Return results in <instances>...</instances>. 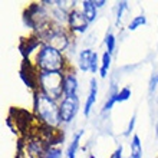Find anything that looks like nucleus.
Instances as JSON below:
<instances>
[{"mask_svg": "<svg viewBox=\"0 0 158 158\" xmlns=\"http://www.w3.org/2000/svg\"><path fill=\"white\" fill-rule=\"evenodd\" d=\"M33 112L35 117L42 124L58 128L60 124V115H59V105L56 101L45 95L43 92L38 91L33 94Z\"/></svg>", "mask_w": 158, "mask_h": 158, "instance_id": "nucleus-1", "label": "nucleus"}, {"mask_svg": "<svg viewBox=\"0 0 158 158\" xmlns=\"http://www.w3.org/2000/svg\"><path fill=\"white\" fill-rule=\"evenodd\" d=\"M35 65L40 72H62L66 73V60L63 55L48 45H43L35 58Z\"/></svg>", "mask_w": 158, "mask_h": 158, "instance_id": "nucleus-2", "label": "nucleus"}, {"mask_svg": "<svg viewBox=\"0 0 158 158\" xmlns=\"http://www.w3.org/2000/svg\"><path fill=\"white\" fill-rule=\"evenodd\" d=\"M38 118L32 115L29 111L22 108H10L7 117V125L12 128L15 134L19 132L22 135L20 138L26 139L33 131V128L38 125Z\"/></svg>", "mask_w": 158, "mask_h": 158, "instance_id": "nucleus-3", "label": "nucleus"}, {"mask_svg": "<svg viewBox=\"0 0 158 158\" xmlns=\"http://www.w3.org/2000/svg\"><path fill=\"white\" fill-rule=\"evenodd\" d=\"M63 78L62 72H40V92L58 101L63 95Z\"/></svg>", "mask_w": 158, "mask_h": 158, "instance_id": "nucleus-4", "label": "nucleus"}, {"mask_svg": "<svg viewBox=\"0 0 158 158\" xmlns=\"http://www.w3.org/2000/svg\"><path fill=\"white\" fill-rule=\"evenodd\" d=\"M49 15L46 12L43 4L40 3H30L23 12V22L25 25L35 32H38L49 22Z\"/></svg>", "mask_w": 158, "mask_h": 158, "instance_id": "nucleus-5", "label": "nucleus"}, {"mask_svg": "<svg viewBox=\"0 0 158 158\" xmlns=\"http://www.w3.org/2000/svg\"><path fill=\"white\" fill-rule=\"evenodd\" d=\"M19 75H20V79L25 82L26 86L33 91V94L40 91V71L29 59H23Z\"/></svg>", "mask_w": 158, "mask_h": 158, "instance_id": "nucleus-6", "label": "nucleus"}, {"mask_svg": "<svg viewBox=\"0 0 158 158\" xmlns=\"http://www.w3.org/2000/svg\"><path fill=\"white\" fill-rule=\"evenodd\" d=\"M79 109V98L78 96H63L62 102L59 105V115H60V122L69 124L73 118L76 117Z\"/></svg>", "mask_w": 158, "mask_h": 158, "instance_id": "nucleus-7", "label": "nucleus"}, {"mask_svg": "<svg viewBox=\"0 0 158 158\" xmlns=\"http://www.w3.org/2000/svg\"><path fill=\"white\" fill-rule=\"evenodd\" d=\"M79 69L83 72H92L96 73V71L99 69L98 65V53L91 49H85L79 53Z\"/></svg>", "mask_w": 158, "mask_h": 158, "instance_id": "nucleus-8", "label": "nucleus"}, {"mask_svg": "<svg viewBox=\"0 0 158 158\" xmlns=\"http://www.w3.org/2000/svg\"><path fill=\"white\" fill-rule=\"evenodd\" d=\"M131 96V89L129 88H122V89H118L117 85H111V89L108 92V99L105 102L104 108H102V112H106L112 108L115 104L118 102H124Z\"/></svg>", "mask_w": 158, "mask_h": 158, "instance_id": "nucleus-9", "label": "nucleus"}, {"mask_svg": "<svg viewBox=\"0 0 158 158\" xmlns=\"http://www.w3.org/2000/svg\"><path fill=\"white\" fill-rule=\"evenodd\" d=\"M68 25H69V32L71 33H85L88 26H89V22L86 20L83 13L73 9L68 16Z\"/></svg>", "mask_w": 158, "mask_h": 158, "instance_id": "nucleus-10", "label": "nucleus"}, {"mask_svg": "<svg viewBox=\"0 0 158 158\" xmlns=\"http://www.w3.org/2000/svg\"><path fill=\"white\" fill-rule=\"evenodd\" d=\"M42 46H43V42L40 40V38H39L38 35L33 33V35H30V36H27V38L20 39L19 50H20L23 59H29L30 55L33 53L38 48H42Z\"/></svg>", "mask_w": 158, "mask_h": 158, "instance_id": "nucleus-11", "label": "nucleus"}, {"mask_svg": "<svg viewBox=\"0 0 158 158\" xmlns=\"http://www.w3.org/2000/svg\"><path fill=\"white\" fill-rule=\"evenodd\" d=\"M78 91V79L75 72H66L63 78V96H75Z\"/></svg>", "mask_w": 158, "mask_h": 158, "instance_id": "nucleus-12", "label": "nucleus"}, {"mask_svg": "<svg viewBox=\"0 0 158 158\" xmlns=\"http://www.w3.org/2000/svg\"><path fill=\"white\" fill-rule=\"evenodd\" d=\"M96 95H98V83H96V79L92 78L91 79V86H89V94H88V99L85 102V108H83V115L85 117H89V114L92 111V106L96 101Z\"/></svg>", "mask_w": 158, "mask_h": 158, "instance_id": "nucleus-13", "label": "nucleus"}, {"mask_svg": "<svg viewBox=\"0 0 158 158\" xmlns=\"http://www.w3.org/2000/svg\"><path fill=\"white\" fill-rule=\"evenodd\" d=\"M82 9H83V15L86 17V20L89 23H92L96 19V6L94 3V0H83Z\"/></svg>", "mask_w": 158, "mask_h": 158, "instance_id": "nucleus-14", "label": "nucleus"}, {"mask_svg": "<svg viewBox=\"0 0 158 158\" xmlns=\"http://www.w3.org/2000/svg\"><path fill=\"white\" fill-rule=\"evenodd\" d=\"M82 135H83L82 129H79L78 132L75 134V137L72 139L71 145L68 147V150H66V158H75L76 157V151H78V148H79V141H81Z\"/></svg>", "mask_w": 158, "mask_h": 158, "instance_id": "nucleus-15", "label": "nucleus"}, {"mask_svg": "<svg viewBox=\"0 0 158 158\" xmlns=\"http://www.w3.org/2000/svg\"><path fill=\"white\" fill-rule=\"evenodd\" d=\"M129 158H142V147L138 135H134L131 141V155Z\"/></svg>", "mask_w": 158, "mask_h": 158, "instance_id": "nucleus-16", "label": "nucleus"}, {"mask_svg": "<svg viewBox=\"0 0 158 158\" xmlns=\"http://www.w3.org/2000/svg\"><path fill=\"white\" fill-rule=\"evenodd\" d=\"M129 13L128 2H118L117 3V25L119 26L125 19V15Z\"/></svg>", "mask_w": 158, "mask_h": 158, "instance_id": "nucleus-17", "label": "nucleus"}, {"mask_svg": "<svg viewBox=\"0 0 158 158\" xmlns=\"http://www.w3.org/2000/svg\"><path fill=\"white\" fill-rule=\"evenodd\" d=\"M104 43H105V46H106V52L112 55L114 52H115V46H117V38L114 36V33L111 30H108L106 35H105Z\"/></svg>", "mask_w": 158, "mask_h": 158, "instance_id": "nucleus-18", "label": "nucleus"}, {"mask_svg": "<svg viewBox=\"0 0 158 158\" xmlns=\"http://www.w3.org/2000/svg\"><path fill=\"white\" fill-rule=\"evenodd\" d=\"M111 56L112 55L108 53V52H104L102 55V63H101V78H106V73H108V69L111 66Z\"/></svg>", "mask_w": 158, "mask_h": 158, "instance_id": "nucleus-19", "label": "nucleus"}, {"mask_svg": "<svg viewBox=\"0 0 158 158\" xmlns=\"http://www.w3.org/2000/svg\"><path fill=\"white\" fill-rule=\"evenodd\" d=\"M147 23V17L144 16V15H139V16H135L132 19V20L129 22V25H128V30H135L138 29V27H141V26H144Z\"/></svg>", "mask_w": 158, "mask_h": 158, "instance_id": "nucleus-20", "label": "nucleus"}, {"mask_svg": "<svg viewBox=\"0 0 158 158\" xmlns=\"http://www.w3.org/2000/svg\"><path fill=\"white\" fill-rule=\"evenodd\" d=\"M45 158H62V151L58 147H52L48 152H46Z\"/></svg>", "mask_w": 158, "mask_h": 158, "instance_id": "nucleus-21", "label": "nucleus"}, {"mask_svg": "<svg viewBox=\"0 0 158 158\" xmlns=\"http://www.w3.org/2000/svg\"><path fill=\"white\" fill-rule=\"evenodd\" d=\"M157 85H158V72L157 73H154L152 75V78H151V82H150V92H152L157 88Z\"/></svg>", "mask_w": 158, "mask_h": 158, "instance_id": "nucleus-22", "label": "nucleus"}, {"mask_svg": "<svg viewBox=\"0 0 158 158\" xmlns=\"http://www.w3.org/2000/svg\"><path fill=\"white\" fill-rule=\"evenodd\" d=\"M134 125H135V114H134V115H132V118H131V122H129V125H128V128H127V131H125V132H124V135H125V137H128L129 134L132 132Z\"/></svg>", "mask_w": 158, "mask_h": 158, "instance_id": "nucleus-23", "label": "nucleus"}, {"mask_svg": "<svg viewBox=\"0 0 158 158\" xmlns=\"http://www.w3.org/2000/svg\"><path fill=\"white\" fill-rule=\"evenodd\" d=\"M109 158H122V147H118L117 150H115V152H114L112 155H111V157Z\"/></svg>", "mask_w": 158, "mask_h": 158, "instance_id": "nucleus-24", "label": "nucleus"}, {"mask_svg": "<svg viewBox=\"0 0 158 158\" xmlns=\"http://www.w3.org/2000/svg\"><path fill=\"white\" fill-rule=\"evenodd\" d=\"M94 3H95L96 9H98V7H102V6H104L106 2H105V0H98V2H96V0H94Z\"/></svg>", "mask_w": 158, "mask_h": 158, "instance_id": "nucleus-25", "label": "nucleus"}, {"mask_svg": "<svg viewBox=\"0 0 158 158\" xmlns=\"http://www.w3.org/2000/svg\"><path fill=\"white\" fill-rule=\"evenodd\" d=\"M89 158H95V155H91V157H89Z\"/></svg>", "mask_w": 158, "mask_h": 158, "instance_id": "nucleus-26", "label": "nucleus"}]
</instances>
